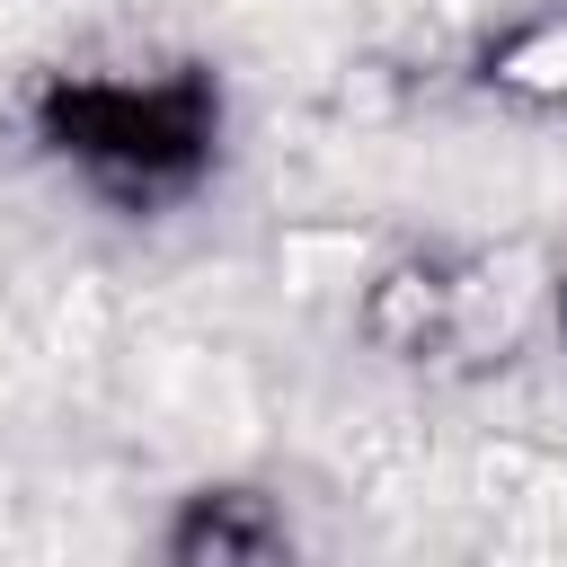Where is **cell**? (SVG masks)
Returning <instances> with one entry per match:
<instances>
[{
    "label": "cell",
    "instance_id": "1",
    "mask_svg": "<svg viewBox=\"0 0 567 567\" xmlns=\"http://www.w3.org/2000/svg\"><path fill=\"white\" fill-rule=\"evenodd\" d=\"M284 532H275V514H257V496H204L186 523H177V558H266Z\"/></svg>",
    "mask_w": 567,
    "mask_h": 567
}]
</instances>
